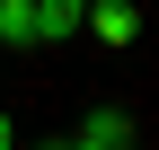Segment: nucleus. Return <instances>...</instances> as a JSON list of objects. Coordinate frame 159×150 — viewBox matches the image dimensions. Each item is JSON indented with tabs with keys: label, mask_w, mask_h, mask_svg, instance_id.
<instances>
[{
	"label": "nucleus",
	"mask_w": 159,
	"mask_h": 150,
	"mask_svg": "<svg viewBox=\"0 0 159 150\" xmlns=\"http://www.w3.org/2000/svg\"><path fill=\"white\" fill-rule=\"evenodd\" d=\"M80 27H89L97 44H133V35H142V9H133V0H89Z\"/></svg>",
	"instance_id": "f257e3e1"
},
{
	"label": "nucleus",
	"mask_w": 159,
	"mask_h": 150,
	"mask_svg": "<svg viewBox=\"0 0 159 150\" xmlns=\"http://www.w3.org/2000/svg\"><path fill=\"white\" fill-rule=\"evenodd\" d=\"M27 9H35V44H62V35H80L89 0H27Z\"/></svg>",
	"instance_id": "f03ea898"
},
{
	"label": "nucleus",
	"mask_w": 159,
	"mask_h": 150,
	"mask_svg": "<svg viewBox=\"0 0 159 150\" xmlns=\"http://www.w3.org/2000/svg\"><path fill=\"white\" fill-rule=\"evenodd\" d=\"M80 141H106V150H133L142 133H133V115H124V106H97V115L80 124Z\"/></svg>",
	"instance_id": "7ed1b4c3"
},
{
	"label": "nucleus",
	"mask_w": 159,
	"mask_h": 150,
	"mask_svg": "<svg viewBox=\"0 0 159 150\" xmlns=\"http://www.w3.org/2000/svg\"><path fill=\"white\" fill-rule=\"evenodd\" d=\"M0 44H35V9L27 0H0Z\"/></svg>",
	"instance_id": "20e7f679"
},
{
	"label": "nucleus",
	"mask_w": 159,
	"mask_h": 150,
	"mask_svg": "<svg viewBox=\"0 0 159 150\" xmlns=\"http://www.w3.org/2000/svg\"><path fill=\"white\" fill-rule=\"evenodd\" d=\"M0 150H18V133H9V115H0Z\"/></svg>",
	"instance_id": "39448f33"
},
{
	"label": "nucleus",
	"mask_w": 159,
	"mask_h": 150,
	"mask_svg": "<svg viewBox=\"0 0 159 150\" xmlns=\"http://www.w3.org/2000/svg\"><path fill=\"white\" fill-rule=\"evenodd\" d=\"M62 150H106V141H62Z\"/></svg>",
	"instance_id": "423d86ee"
},
{
	"label": "nucleus",
	"mask_w": 159,
	"mask_h": 150,
	"mask_svg": "<svg viewBox=\"0 0 159 150\" xmlns=\"http://www.w3.org/2000/svg\"><path fill=\"white\" fill-rule=\"evenodd\" d=\"M44 150H62V141H44Z\"/></svg>",
	"instance_id": "0eeeda50"
}]
</instances>
